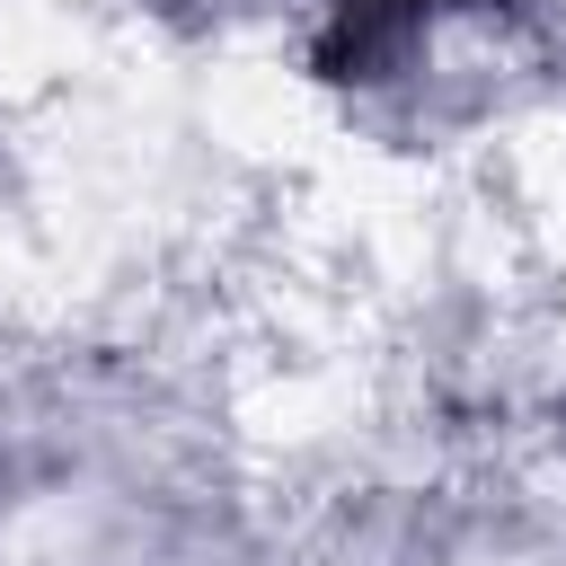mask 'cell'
Instances as JSON below:
<instances>
[{
  "instance_id": "1",
  "label": "cell",
  "mask_w": 566,
  "mask_h": 566,
  "mask_svg": "<svg viewBox=\"0 0 566 566\" xmlns=\"http://www.w3.org/2000/svg\"><path fill=\"white\" fill-rule=\"evenodd\" d=\"M442 18V0H318V71L327 80H389L424 27Z\"/></svg>"
}]
</instances>
